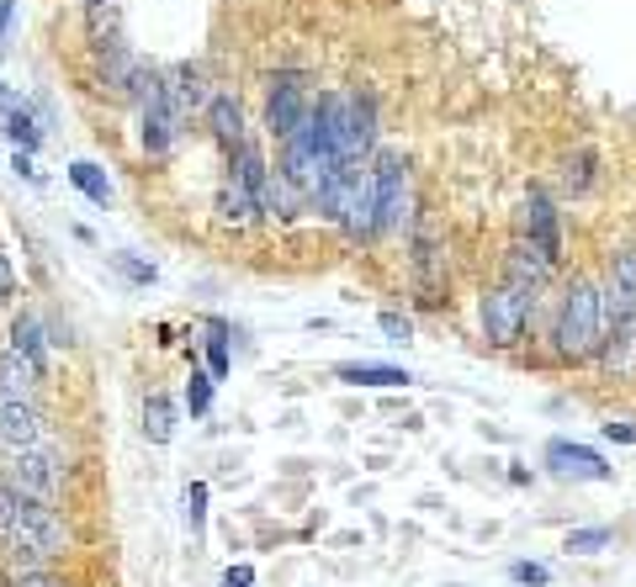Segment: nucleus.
<instances>
[{
  "label": "nucleus",
  "mask_w": 636,
  "mask_h": 587,
  "mask_svg": "<svg viewBox=\"0 0 636 587\" xmlns=\"http://www.w3.org/2000/svg\"><path fill=\"white\" fill-rule=\"evenodd\" d=\"M313 206H319L330 223H339L350 238L377 234V180H371V170H366L361 159H339L330 170V180L319 185Z\"/></svg>",
  "instance_id": "obj_1"
},
{
  "label": "nucleus",
  "mask_w": 636,
  "mask_h": 587,
  "mask_svg": "<svg viewBox=\"0 0 636 587\" xmlns=\"http://www.w3.org/2000/svg\"><path fill=\"white\" fill-rule=\"evenodd\" d=\"M551 345H557L562 360H594L605 350V286L578 275L573 286L562 292L557 324H551Z\"/></svg>",
  "instance_id": "obj_2"
},
{
  "label": "nucleus",
  "mask_w": 636,
  "mask_h": 587,
  "mask_svg": "<svg viewBox=\"0 0 636 587\" xmlns=\"http://www.w3.org/2000/svg\"><path fill=\"white\" fill-rule=\"evenodd\" d=\"M64 551H69V529H64V519L43 498L0 534V556L11 566V577H16V572H43V566L54 556H64Z\"/></svg>",
  "instance_id": "obj_3"
},
{
  "label": "nucleus",
  "mask_w": 636,
  "mask_h": 587,
  "mask_svg": "<svg viewBox=\"0 0 636 587\" xmlns=\"http://www.w3.org/2000/svg\"><path fill=\"white\" fill-rule=\"evenodd\" d=\"M536 296H542V292L515 286V281H504V275H499V286H488V292H483V334L499 345V350L520 345V334H525V324H531Z\"/></svg>",
  "instance_id": "obj_4"
},
{
  "label": "nucleus",
  "mask_w": 636,
  "mask_h": 587,
  "mask_svg": "<svg viewBox=\"0 0 636 587\" xmlns=\"http://www.w3.org/2000/svg\"><path fill=\"white\" fill-rule=\"evenodd\" d=\"M371 180H377V234L409 228L414 223V180H409L403 154H382L371 165Z\"/></svg>",
  "instance_id": "obj_5"
},
{
  "label": "nucleus",
  "mask_w": 636,
  "mask_h": 587,
  "mask_svg": "<svg viewBox=\"0 0 636 587\" xmlns=\"http://www.w3.org/2000/svg\"><path fill=\"white\" fill-rule=\"evenodd\" d=\"M313 112V90L298 69H281L271 75V90H266V127H271V138H292L298 127L308 122Z\"/></svg>",
  "instance_id": "obj_6"
},
{
  "label": "nucleus",
  "mask_w": 636,
  "mask_h": 587,
  "mask_svg": "<svg viewBox=\"0 0 636 587\" xmlns=\"http://www.w3.org/2000/svg\"><path fill=\"white\" fill-rule=\"evenodd\" d=\"M5 482H16L22 493L54 503L64 487V455H54L48 444H32V450H11V466H5Z\"/></svg>",
  "instance_id": "obj_7"
},
{
  "label": "nucleus",
  "mask_w": 636,
  "mask_h": 587,
  "mask_svg": "<svg viewBox=\"0 0 636 587\" xmlns=\"http://www.w3.org/2000/svg\"><path fill=\"white\" fill-rule=\"evenodd\" d=\"M409 270H414V292H420L424 307H440L446 255H440V238L429 234V228H414V238H409Z\"/></svg>",
  "instance_id": "obj_8"
},
{
  "label": "nucleus",
  "mask_w": 636,
  "mask_h": 587,
  "mask_svg": "<svg viewBox=\"0 0 636 587\" xmlns=\"http://www.w3.org/2000/svg\"><path fill=\"white\" fill-rule=\"evenodd\" d=\"M520 238H531L551 264H562V212L546 191H531L525 196V217H520Z\"/></svg>",
  "instance_id": "obj_9"
},
{
  "label": "nucleus",
  "mask_w": 636,
  "mask_h": 587,
  "mask_svg": "<svg viewBox=\"0 0 636 587\" xmlns=\"http://www.w3.org/2000/svg\"><path fill=\"white\" fill-rule=\"evenodd\" d=\"M636 318V244H621L610 255V275H605V328Z\"/></svg>",
  "instance_id": "obj_10"
},
{
  "label": "nucleus",
  "mask_w": 636,
  "mask_h": 587,
  "mask_svg": "<svg viewBox=\"0 0 636 587\" xmlns=\"http://www.w3.org/2000/svg\"><path fill=\"white\" fill-rule=\"evenodd\" d=\"M546 471L562 476V482H610V466L600 461V450L573 440H551L546 444Z\"/></svg>",
  "instance_id": "obj_11"
},
{
  "label": "nucleus",
  "mask_w": 636,
  "mask_h": 587,
  "mask_svg": "<svg viewBox=\"0 0 636 587\" xmlns=\"http://www.w3.org/2000/svg\"><path fill=\"white\" fill-rule=\"evenodd\" d=\"M48 440V424L32 403H0V450H32Z\"/></svg>",
  "instance_id": "obj_12"
},
{
  "label": "nucleus",
  "mask_w": 636,
  "mask_h": 587,
  "mask_svg": "<svg viewBox=\"0 0 636 587\" xmlns=\"http://www.w3.org/2000/svg\"><path fill=\"white\" fill-rule=\"evenodd\" d=\"M551 270H557V264L546 260V255L536 249V244H531V238H515V244H510V255H504V281H515V286H531V292H546Z\"/></svg>",
  "instance_id": "obj_13"
},
{
  "label": "nucleus",
  "mask_w": 636,
  "mask_h": 587,
  "mask_svg": "<svg viewBox=\"0 0 636 587\" xmlns=\"http://www.w3.org/2000/svg\"><path fill=\"white\" fill-rule=\"evenodd\" d=\"M37 382H43V371L32 365L27 354L0 350V403H32Z\"/></svg>",
  "instance_id": "obj_14"
},
{
  "label": "nucleus",
  "mask_w": 636,
  "mask_h": 587,
  "mask_svg": "<svg viewBox=\"0 0 636 587\" xmlns=\"http://www.w3.org/2000/svg\"><path fill=\"white\" fill-rule=\"evenodd\" d=\"M557 185H562V196H589L594 185H600V154L594 148H573V154H562V165H557Z\"/></svg>",
  "instance_id": "obj_15"
},
{
  "label": "nucleus",
  "mask_w": 636,
  "mask_h": 587,
  "mask_svg": "<svg viewBox=\"0 0 636 587\" xmlns=\"http://www.w3.org/2000/svg\"><path fill=\"white\" fill-rule=\"evenodd\" d=\"M208 122H212V138L223 148H239L244 144V117H239V101L228 90H217L208 101Z\"/></svg>",
  "instance_id": "obj_16"
},
{
  "label": "nucleus",
  "mask_w": 636,
  "mask_h": 587,
  "mask_svg": "<svg viewBox=\"0 0 636 587\" xmlns=\"http://www.w3.org/2000/svg\"><path fill=\"white\" fill-rule=\"evenodd\" d=\"M255 196H249V185H244L239 176H228V185L217 191V217L223 223H234V228H244V223H255Z\"/></svg>",
  "instance_id": "obj_17"
},
{
  "label": "nucleus",
  "mask_w": 636,
  "mask_h": 587,
  "mask_svg": "<svg viewBox=\"0 0 636 587\" xmlns=\"http://www.w3.org/2000/svg\"><path fill=\"white\" fill-rule=\"evenodd\" d=\"M11 350L27 354L37 371H48V339H43V324H37L32 313H22V318L11 324Z\"/></svg>",
  "instance_id": "obj_18"
},
{
  "label": "nucleus",
  "mask_w": 636,
  "mask_h": 587,
  "mask_svg": "<svg viewBox=\"0 0 636 587\" xmlns=\"http://www.w3.org/2000/svg\"><path fill=\"white\" fill-rule=\"evenodd\" d=\"M144 434H149V444H170V434H176V403L165 392H149V403H144Z\"/></svg>",
  "instance_id": "obj_19"
},
{
  "label": "nucleus",
  "mask_w": 636,
  "mask_h": 587,
  "mask_svg": "<svg viewBox=\"0 0 636 587\" xmlns=\"http://www.w3.org/2000/svg\"><path fill=\"white\" fill-rule=\"evenodd\" d=\"M339 382H350V386H409L414 376L409 371H398V365H339L334 371Z\"/></svg>",
  "instance_id": "obj_20"
},
{
  "label": "nucleus",
  "mask_w": 636,
  "mask_h": 587,
  "mask_svg": "<svg viewBox=\"0 0 636 587\" xmlns=\"http://www.w3.org/2000/svg\"><path fill=\"white\" fill-rule=\"evenodd\" d=\"M170 95L181 101V112H191V106H202V101H212L208 90H202V69H197V64H181V69L170 75Z\"/></svg>",
  "instance_id": "obj_21"
},
{
  "label": "nucleus",
  "mask_w": 636,
  "mask_h": 587,
  "mask_svg": "<svg viewBox=\"0 0 636 587\" xmlns=\"http://www.w3.org/2000/svg\"><path fill=\"white\" fill-rule=\"evenodd\" d=\"M69 180H75V185H80L96 206L112 202V180L101 176V165H91V159H75V165H69Z\"/></svg>",
  "instance_id": "obj_22"
},
{
  "label": "nucleus",
  "mask_w": 636,
  "mask_h": 587,
  "mask_svg": "<svg viewBox=\"0 0 636 587\" xmlns=\"http://www.w3.org/2000/svg\"><path fill=\"white\" fill-rule=\"evenodd\" d=\"M5 133H11V144L22 148V154H32V148L43 144V127L32 122L27 106H5Z\"/></svg>",
  "instance_id": "obj_23"
},
{
  "label": "nucleus",
  "mask_w": 636,
  "mask_h": 587,
  "mask_svg": "<svg viewBox=\"0 0 636 587\" xmlns=\"http://www.w3.org/2000/svg\"><path fill=\"white\" fill-rule=\"evenodd\" d=\"M208 371H212V382L228 376V324H223V318L208 324Z\"/></svg>",
  "instance_id": "obj_24"
},
{
  "label": "nucleus",
  "mask_w": 636,
  "mask_h": 587,
  "mask_svg": "<svg viewBox=\"0 0 636 587\" xmlns=\"http://www.w3.org/2000/svg\"><path fill=\"white\" fill-rule=\"evenodd\" d=\"M181 503H186V529L202 540V529H208V487H202V482H191Z\"/></svg>",
  "instance_id": "obj_25"
},
{
  "label": "nucleus",
  "mask_w": 636,
  "mask_h": 587,
  "mask_svg": "<svg viewBox=\"0 0 636 587\" xmlns=\"http://www.w3.org/2000/svg\"><path fill=\"white\" fill-rule=\"evenodd\" d=\"M212 371H191V382H186V408H191V418H202V413L212 408Z\"/></svg>",
  "instance_id": "obj_26"
},
{
  "label": "nucleus",
  "mask_w": 636,
  "mask_h": 587,
  "mask_svg": "<svg viewBox=\"0 0 636 587\" xmlns=\"http://www.w3.org/2000/svg\"><path fill=\"white\" fill-rule=\"evenodd\" d=\"M610 540H615V534H610V529H573V534H568V551H573V556H600V551H605Z\"/></svg>",
  "instance_id": "obj_27"
},
{
  "label": "nucleus",
  "mask_w": 636,
  "mask_h": 587,
  "mask_svg": "<svg viewBox=\"0 0 636 587\" xmlns=\"http://www.w3.org/2000/svg\"><path fill=\"white\" fill-rule=\"evenodd\" d=\"M112 270H122V275H127V281H138V286H149V281H154V264L133 260V255H112Z\"/></svg>",
  "instance_id": "obj_28"
},
{
  "label": "nucleus",
  "mask_w": 636,
  "mask_h": 587,
  "mask_svg": "<svg viewBox=\"0 0 636 587\" xmlns=\"http://www.w3.org/2000/svg\"><path fill=\"white\" fill-rule=\"evenodd\" d=\"M377 324H382V334H388L393 345H409V339H414V324H409L403 313H393V307H388V313H382Z\"/></svg>",
  "instance_id": "obj_29"
},
{
  "label": "nucleus",
  "mask_w": 636,
  "mask_h": 587,
  "mask_svg": "<svg viewBox=\"0 0 636 587\" xmlns=\"http://www.w3.org/2000/svg\"><path fill=\"white\" fill-rule=\"evenodd\" d=\"M510 577H515L520 587H546V583H551V572L536 566V561H515V566H510Z\"/></svg>",
  "instance_id": "obj_30"
},
{
  "label": "nucleus",
  "mask_w": 636,
  "mask_h": 587,
  "mask_svg": "<svg viewBox=\"0 0 636 587\" xmlns=\"http://www.w3.org/2000/svg\"><path fill=\"white\" fill-rule=\"evenodd\" d=\"M11 587H59V583H54V577H48V566H43V572H16Z\"/></svg>",
  "instance_id": "obj_31"
},
{
  "label": "nucleus",
  "mask_w": 636,
  "mask_h": 587,
  "mask_svg": "<svg viewBox=\"0 0 636 587\" xmlns=\"http://www.w3.org/2000/svg\"><path fill=\"white\" fill-rule=\"evenodd\" d=\"M223 587H255V566H228V572H223Z\"/></svg>",
  "instance_id": "obj_32"
},
{
  "label": "nucleus",
  "mask_w": 636,
  "mask_h": 587,
  "mask_svg": "<svg viewBox=\"0 0 636 587\" xmlns=\"http://www.w3.org/2000/svg\"><path fill=\"white\" fill-rule=\"evenodd\" d=\"M605 440H621V444H632V440H636V429H632V424H605Z\"/></svg>",
  "instance_id": "obj_33"
},
{
  "label": "nucleus",
  "mask_w": 636,
  "mask_h": 587,
  "mask_svg": "<svg viewBox=\"0 0 636 587\" xmlns=\"http://www.w3.org/2000/svg\"><path fill=\"white\" fill-rule=\"evenodd\" d=\"M5 32H11V0H0V48H5Z\"/></svg>",
  "instance_id": "obj_34"
},
{
  "label": "nucleus",
  "mask_w": 636,
  "mask_h": 587,
  "mask_svg": "<svg viewBox=\"0 0 636 587\" xmlns=\"http://www.w3.org/2000/svg\"><path fill=\"white\" fill-rule=\"evenodd\" d=\"M5 292H11V264L0 260V296H5Z\"/></svg>",
  "instance_id": "obj_35"
},
{
  "label": "nucleus",
  "mask_w": 636,
  "mask_h": 587,
  "mask_svg": "<svg viewBox=\"0 0 636 587\" xmlns=\"http://www.w3.org/2000/svg\"><path fill=\"white\" fill-rule=\"evenodd\" d=\"M0 106H16V95H11V86H0Z\"/></svg>",
  "instance_id": "obj_36"
}]
</instances>
